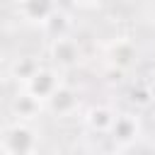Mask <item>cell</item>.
I'll list each match as a JSON object with an SVG mask.
<instances>
[{
	"mask_svg": "<svg viewBox=\"0 0 155 155\" xmlns=\"http://www.w3.org/2000/svg\"><path fill=\"white\" fill-rule=\"evenodd\" d=\"M19 7H22V15L27 19H34V22H41V24L56 10L51 0H19Z\"/></svg>",
	"mask_w": 155,
	"mask_h": 155,
	"instance_id": "obj_7",
	"label": "cell"
},
{
	"mask_svg": "<svg viewBox=\"0 0 155 155\" xmlns=\"http://www.w3.org/2000/svg\"><path fill=\"white\" fill-rule=\"evenodd\" d=\"M44 29L53 36V39H58V36H68V29H70V19L63 15V12H58V10H53L48 17H46V22H44Z\"/></svg>",
	"mask_w": 155,
	"mask_h": 155,
	"instance_id": "obj_10",
	"label": "cell"
},
{
	"mask_svg": "<svg viewBox=\"0 0 155 155\" xmlns=\"http://www.w3.org/2000/svg\"><path fill=\"white\" fill-rule=\"evenodd\" d=\"M114 119H116V111H114L111 107H107V104H97V107H92V109L85 114L87 128H92V131H97V133H109Z\"/></svg>",
	"mask_w": 155,
	"mask_h": 155,
	"instance_id": "obj_6",
	"label": "cell"
},
{
	"mask_svg": "<svg viewBox=\"0 0 155 155\" xmlns=\"http://www.w3.org/2000/svg\"><path fill=\"white\" fill-rule=\"evenodd\" d=\"M51 58L61 68H70V65H75L80 61V46L70 36H58L51 44Z\"/></svg>",
	"mask_w": 155,
	"mask_h": 155,
	"instance_id": "obj_4",
	"label": "cell"
},
{
	"mask_svg": "<svg viewBox=\"0 0 155 155\" xmlns=\"http://www.w3.org/2000/svg\"><path fill=\"white\" fill-rule=\"evenodd\" d=\"M111 138H114V143H119V145H131V143H136V138H138V133H140V124H138V116L136 114H116V119H114V124H111Z\"/></svg>",
	"mask_w": 155,
	"mask_h": 155,
	"instance_id": "obj_3",
	"label": "cell"
},
{
	"mask_svg": "<svg viewBox=\"0 0 155 155\" xmlns=\"http://www.w3.org/2000/svg\"><path fill=\"white\" fill-rule=\"evenodd\" d=\"M150 97H153V102H155V85L150 87Z\"/></svg>",
	"mask_w": 155,
	"mask_h": 155,
	"instance_id": "obj_12",
	"label": "cell"
},
{
	"mask_svg": "<svg viewBox=\"0 0 155 155\" xmlns=\"http://www.w3.org/2000/svg\"><path fill=\"white\" fill-rule=\"evenodd\" d=\"M73 2H75L78 7H82V10H90V7H94L99 0H73Z\"/></svg>",
	"mask_w": 155,
	"mask_h": 155,
	"instance_id": "obj_11",
	"label": "cell"
},
{
	"mask_svg": "<svg viewBox=\"0 0 155 155\" xmlns=\"http://www.w3.org/2000/svg\"><path fill=\"white\" fill-rule=\"evenodd\" d=\"M39 109H41V102H39L36 97L27 94V92L17 94V97H15V102H12V111H15V114H17V119H22V121L34 119V116L39 114Z\"/></svg>",
	"mask_w": 155,
	"mask_h": 155,
	"instance_id": "obj_9",
	"label": "cell"
},
{
	"mask_svg": "<svg viewBox=\"0 0 155 155\" xmlns=\"http://www.w3.org/2000/svg\"><path fill=\"white\" fill-rule=\"evenodd\" d=\"M2 143H5V150L10 155H34L36 136L27 124H15L5 131Z\"/></svg>",
	"mask_w": 155,
	"mask_h": 155,
	"instance_id": "obj_2",
	"label": "cell"
},
{
	"mask_svg": "<svg viewBox=\"0 0 155 155\" xmlns=\"http://www.w3.org/2000/svg\"><path fill=\"white\" fill-rule=\"evenodd\" d=\"M133 58H136V48H133V44H131L128 39H119V41L111 44V56H109L111 65H116V68H128V65L133 63Z\"/></svg>",
	"mask_w": 155,
	"mask_h": 155,
	"instance_id": "obj_8",
	"label": "cell"
},
{
	"mask_svg": "<svg viewBox=\"0 0 155 155\" xmlns=\"http://www.w3.org/2000/svg\"><path fill=\"white\" fill-rule=\"evenodd\" d=\"M46 107H48L53 114H58V116H68L70 111L78 109V94H75L70 87L61 85V87L46 99Z\"/></svg>",
	"mask_w": 155,
	"mask_h": 155,
	"instance_id": "obj_5",
	"label": "cell"
},
{
	"mask_svg": "<svg viewBox=\"0 0 155 155\" xmlns=\"http://www.w3.org/2000/svg\"><path fill=\"white\" fill-rule=\"evenodd\" d=\"M58 87H61V75L53 68H36V73L29 80H24V92L36 97L39 102H46Z\"/></svg>",
	"mask_w": 155,
	"mask_h": 155,
	"instance_id": "obj_1",
	"label": "cell"
}]
</instances>
